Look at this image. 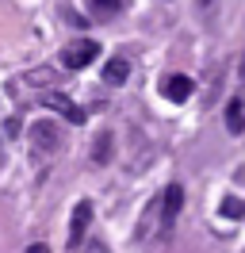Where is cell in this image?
Wrapping results in <instances>:
<instances>
[{
  "label": "cell",
  "mask_w": 245,
  "mask_h": 253,
  "mask_svg": "<svg viewBox=\"0 0 245 253\" xmlns=\"http://www.w3.org/2000/svg\"><path fill=\"white\" fill-rule=\"evenodd\" d=\"M96 54H100V42H96V39H77V42H69V46L61 50V65L84 69V65L96 62Z\"/></svg>",
  "instance_id": "cell-1"
},
{
  "label": "cell",
  "mask_w": 245,
  "mask_h": 253,
  "mask_svg": "<svg viewBox=\"0 0 245 253\" xmlns=\"http://www.w3.org/2000/svg\"><path fill=\"white\" fill-rule=\"evenodd\" d=\"M42 104H46V108H54V111H61V119H65V123H77V126L84 123V111L77 108V104H73L65 92H46Z\"/></svg>",
  "instance_id": "cell-2"
},
{
  "label": "cell",
  "mask_w": 245,
  "mask_h": 253,
  "mask_svg": "<svg viewBox=\"0 0 245 253\" xmlns=\"http://www.w3.org/2000/svg\"><path fill=\"white\" fill-rule=\"evenodd\" d=\"M88 222H92V204H88V200H81V204H77V211H73V222H69V246H73V250L84 242Z\"/></svg>",
  "instance_id": "cell-3"
},
{
  "label": "cell",
  "mask_w": 245,
  "mask_h": 253,
  "mask_svg": "<svg viewBox=\"0 0 245 253\" xmlns=\"http://www.w3.org/2000/svg\"><path fill=\"white\" fill-rule=\"evenodd\" d=\"M161 222H165V230H172V222H176V215H180V204H184V188L180 184H168L165 196H161Z\"/></svg>",
  "instance_id": "cell-4"
},
{
  "label": "cell",
  "mask_w": 245,
  "mask_h": 253,
  "mask_svg": "<svg viewBox=\"0 0 245 253\" xmlns=\"http://www.w3.org/2000/svg\"><path fill=\"white\" fill-rule=\"evenodd\" d=\"M192 77H184V73H172V77H165V84H161V92L172 100V104H184L188 96H192Z\"/></svg>",
  "instance_id": "cell-5"
},
{
  "label": "cell",
  "mask_w": 245,
  "mask_h": 253,
  "mask_svg": "<svg viewBox=\"0 0 245 253\" xmlns=\"http://www.w3.org/2000/svg\"><path fill=\"white\" fill-rule=\"evenodd\" d=\"M226 130L230 134H242L245 130V100L242 96H234V100L226 104Z\"/></svg>",
  "instance_id": "cell-6"
},
{
  "label": "cell",
  "mask_w": 245,
  "mask_h": 253,
  "mask_svg": "<svg viewBox=\"0 0 245 253\" xmlns=\"http://www.w3.org/2000/svg\"><path fill=\"white\" fill-rule=\"evenodd\" d=\"M126 77H130V62H126V58H111V62L104 65V81L107 84H122Z\"/></svg>",
  "instance_id": "cell-7"
},
{
  "label": "cell",
  "mask_w": 245,
  "mask_h": 253,
  "mask_svg": "<svg viewBox=\"0 0 245 253\" xmlns=\"http://www.w3.org/2000/svg\"><path fill=\"white\" fill-rule=\"evenodd\" d=\"M31 138H35L39 150H42V146L54 150V146H58V126H54V123H35V126H31Z\"/></svg>",
  "instance_id": "cell-8"
},
{
  "label": "cell",
  "mask_w": 245,
  "mask_h": 253,
  "mask_svg": "<svg viewBox=\"0 0 245 253\" xmlns=\"http://www.w3.org/2000/svg\"><path fill=\"white\" fill-rule=\"evenodd\" d=\"M88 4H92L96 16H115V12L122 8V0H88Z\"/></svg>",
  "instance_id": "cell-9"
},
{
  "label": "cell",
  "mask_w": 245,
  "mask_h": 253,
  "mask_svg": "<svg viewBox=\"0 0 245 253\" xmlns=\"http://www.w3.org/2000/svg\"><path fill=\"white\" fill-rule=\"evenodd\" d=\"M218 211H222V215H226V219H245V204L242 200H222V207H218Z\"/></svg>",
  "instance_id": "cell-10"
},
{
  "label": "cell",
  "mask_w": 245,
  "mask_h": 253,
  "mask_svg": "<svg viewBox=\"0 0 245 253\" xmlns=\"http://www.w3.org/2000/svg\"><path fill=\"white\" fill-rule=\"evenodd\" d=\"M111 158V138H100V146H96V161H107Z\"/></svg>",
  "instance_id": "cell-11"
},
{
  "label": "cell",
  "mask_w": 245,
  "mask_h": 253,
  "mask_svg": "<svg viewBox=\"0 0 245 253\" xmlns=\"http://www.w3.org/2000/svg\"><path fill=\"white\" fill-rule=\"evenodd\" d=\"M27 253H50V250H46L42 242H35V246H27Z\"/></svg>",
  "instance_id": "cell-12"
},
{
  "label": "cell",
  "mask_w": 245,
  "mask_h": 253,
  "mask_svg": "<svg viewBox=\"0 0 245 253\" xmlns=\"http://www.w3.org/2000/svg\"><path fill=\"white\" fill-rule=\"evenodd\" d=\"M199 4H203V8H207V4H211V0H199Z\"/></svg>",
  "instance_id": "cell-13"
}]
</instances>
